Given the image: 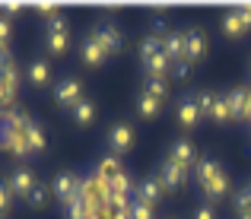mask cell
I'll return each instance as SVG.
<instances>
[{
	"instance_id": "obj_33",
	"label": "cell",
	"mask_w": 251,
	"mask_h": 219,
	"mask_svg": "<svg viewBox=\"0 0 251 219\" xmlns=\"http://www.w3.org/2000/svg\"><path fill=\"white\" fill-rule=\"evenodd\" d=\"M130 219H156V213H153V207L134 200V203H130Z\"/></svg>"
},
{
	"instance_id": "obj_24",
	"label": "cell",
	"mask_w": 251,
	"mask_h": 219,
	"mask_svg": "<svg viewBox=\"0 0 251 219\" xmlns=\"http://www.w3.org/2000/svg\"><path fill=\"white\" fill-rule=\"evenodd\" d=\"M159 111H162V102H156L153 96H147V92L140 89V96H137V115L140 118H159Z\"/></svg>"
},
{
	"instance_id": "obj_29",
	"label": "cell",
	"mask_w": 251,
	"mask_h": 219,
	"mask_svg": "<svg viewBox=\"0 0 251 219\" xmlns=\"http://www.w3.org/2000/svg\"><path fill=\"white\" fill-rule=\"evenodd\" d=\"M25 203H29L32 210H42L45 203H48V184H35V188H32V194L25 197Z\"/></svg>"
},
{
	"instance_id": "obj_31",
	"label": "cell",
	"mask_w": 251,
	"mask_h": 219,
	"mask_svg": "<svg viewBox=\"0 0 251 219\" xmlns=\"http://www.w3.org/2000/svg\"><path fill=\"white\" fill-rule=\"evenodd\" d=\"M235 213H251V184L235 191Z\"/></svg>"
},
{
	"instance_id": "obj_41",
	"label": "cell",
	"mask_w": 251,
	"mask_h": 219,
	"mask_svg": "<svg viewBox=\"0 0 251 219\" xmlns=\"http://www.w3.org/2000/svg\"><path fill=\"white\" fill-rule=\"evenodd\" d=\"M172 70H175V76H188L191 64H188V61H175V64H172Z\"/></svg>"
},
{
	"instance_id": "obj_22",
	"label": "cell",
	"mask_w": 251,
	"mask_h": 219,
	"mask_svg": "<svg viewBox=\"0 0 251 219\" xmlns=\"http://www.w3.org/2000/svg\"><path fill=\"white\" fill-rule=\"evenodd\" d=\"M220 25H223V35L226 38H242L245 35V23H242V16L235 10H229V13H223V19H220Z\"/></svg>"
},
{
	"instance_id": "obj_10",
	"label": "cell",
	"mask_w": 251,
	"mask_h": 219,
	"mask_svg": "<svg viewBox=\"0 0 251 219\" xmlns=\"http://www.w3.org/2000/svg\"><path fill=\"white\" fill-rule=\"evenodd\" d=\"M6 184H10V191H13V197H29L32 194V188L38 184V178H35V171L29 169V165H16V169L10 171V178H6Z\"/></svg>"
},
{
	"instance_id": "obj_6",
	"label": "cell",
	"mask_w": 251,
	"mask_h": 219,
	"mask_svg": "<svg viewBox=\"0 0 251 219\" xmlns=\"http://www.w3.org/2000/svg\"><path fill=\"white\" fill-rule=\"evenodd\" d=\"M105 143H108V152H115V156L130 152V146H134V127L127 121H115L108 127V134H105Z\"/></svg>"
},
{
	"instance_id": "obj_36",
	"label": "cell",
	"mask_w": 251,
	"mask_h": 219,
	"mask_svg": "<svg viewBox=\"0 0 251 219\" xmlns=\"http://www.w3.org/2000/svg\"><path fill=\"white\" fill-rule=\"evenodd\" d=\"M194 219H216L213 203H203V207H197V210H194Z\"/></svg>"
},
{
	"instance_id": "obj_1",
	"label": "cell",
	"mask_w": 251,
	"mask_h": 219,
	"mask_svg": "<svg viewBox=\"0 0 251 219\" xmlns=\"http://www.w3.org/2000/svg\"><path fill=\"white\" fill-rule=\"evenodd\" d=\"M194 178H197V184H201V194L207 197L210 203L229 194V175L223 171L220 162H213V159H197Z\"/></svg>"
},
{
	"instance_id": "obj_4",
	"label": "cell",
	"mask_w": 251,
	"mask_h": 219,
	"mask_svg": "<svg viewBox=\"0 0 251 219\" xmlns=\"http://www.w3.org/2000/svg\"><path fill=\"white\" fill-rule=\"evenodd\" d=\"M10 118L23 127L25 134V146H29V156H38V152L48 146V134H45V127L35 121L32 115H25V111H10Z\"/></svg>"
},
{
	"instance_id": "obj_38",
	"label": "cell",
	"mask_w": 251,
	"mask_h": 219,
	"mask_svg": "<svg viewBox=\"0 0 251 219\" xmlns=\"http://www.w3.org/2000/svg\"><path fill=\"white\" fill-rule=\"evenodd\" d=\"M35 10H38V16H45V19H51V16H57V13H61L54 3H42V6H35Z\"/></svg>"
},
{
	"instance_id": "obj_32",
	"label": "cell",
	"mask_w": 251,
	"mask_h": 219,
	"mask_svg": "<svg viewBox=\"0 0 251 219\" xmlns=\"http://www.w3.org/2000/svg\"><path fill=\"white\" fill-rule=\"evenodd\" d=\"M10 207H13V191H10V184H6V178H0V219H6Z\"/></svg>"
},
{
	"instance_id": "obj_42",
	"label": "cell",
	"mask_w": 251,
	"mask_h": 219,
	"mask_svg": "<svg viewBox=\"0 0 251 219\" xmlns=\"http://www.w3.org/2000/svg\"><path fill=\"white\" fill-rule=\"evenodd\" d=\"M6 61H13V54H10V45H3V42H0V67H3Z\"/></svg>"
},
{
	"instance_id": "obj_7",
	"label": "cell",
	"mask_w": 251,
	"mask_h": 219,
	"mask_svg": "<svg viewBox=\"0 0 251 219\" xmlns=\"http://www.w3.org/2000/svg\"><path fill=\"white\" fill-rule=\"evenodd\" d=\"M80 181H83V178L76 175V171H61V175L51 181V194H54L57 200L67 207L70 200H76V197H80Z\"/></svg>"
},
{
	"instance_id": "obj_43",
	"label": "cell",
	"mask_w": 251,
	"mask_h": 219,
	"mask_svg": "<svg viewBox=\"0 0 251 219\" xmlns=\"http://www.w3.org/2000/svg\"><path fill=\"white\" fill-rule=\"evenodd\" d=\"M245 121L251 124V92H248V108H245Z\"/></svg>"
},
{
	"instance_id": "obj_19",
	"label": "cell",
	"mask_w": 251,
	"mask_h": 219,
	"mask_svg": "<svg viewBox=\"0 0 251 219\" xmlns=\"http://www.w3.org/2000/svg\"><path fill=\"white\" fill-rule=\"evenodd\" d=\"M162 48H166V57L172 64L184 61V32H166L162 35Z\"/></svg>"
},
{
	"instance_id": "obj_8",
	"label": "cell",
	"mask_w": 251,
	"mask_h": 219,
	"mask_svg": "<svg viewBox=\"0 0 251 219\" xmlns=\"http://www.w3.org/2000/svg\"><path fill=\"white\" fill-rule=\"evenodd\" d=\"M80 98H86V96H83V83L76 76H64L61 83H54V102L61 108H74Z\"/></svg>"
},
{
	"instance_id": "obj_40",
	"label": "cell",
	"mask_w": 251,
	"mask_h": 219,
	"mask_svg": "<svg viewBox=\"0 0 251 219\" xmlns=\"http://www.w3.org/2000/svg\"><path fill=\"white\" fill-rule=\"evenodd\" d=\"M19 10H23L19 3H3V6H0V16H6V19H10V16H16Z\"/></svg>"
},
{
	"instance_id": "obj_18",
	"label": "cell",
	"mask_w": 251,
	"mask_h": 219,
	"mask_svg": "<svg viewBox=\"0 0 251 219\" xmlns=\"http://www.w3.org/2000/svg\"><path fill=\"white\" fill-rule=\"evenodd\" d=\"M80 57H83L86 67H99V64L108 61V54H105V51L99 48V42H96L92 35H86L83 42H80Z\"/></svg>"
},
{
	"instance_id": "obj_3",
	"label": "cell",
	"mask_w": 251,
	"mask_h": 219,
	"mask_svg": "<svg viewBox=\"0 0 251 219\" xmlns=\"http://www.w3.org/2000/svg\"><path fill=\"white\" fill-rule=\"evenodd\" d=\"M108 197H111V184L102 181L96 171H89V175L80 181V200L86 203V207H92L96 213L102 207H108Z\"/></svg>"
},
{
	"instance_id": "obj_20",
	"label": "cell",
	"mask_w": 251,
	"mask_h": 219,
	"mask_svg": "<svg viewBox=\"0 0 251 219\" xmlns=\"http://www.w3.org/2000/svg\"><path fill=\"white\" fill-rule=\"evenodd\" d=\"M143 70H147V76H156V79H166L169 70H172V61L166 54H153V57H143Z\"/></svg>"
},
{
	"instance_id": "obj_44",
	"label": "cell",
	"mask_w": 251,
	"mask_h": 219,
	"mask_svg": "<svg viewBox=\"0 0 251 219\" xmlns=\"http://www.w3.org/2000/svg\"><path fill=\"white\" fill-rule=\"evenodd\" d=\"M235 219H251V213H235Z\"/></svg>"
},
{
	"instance_id": "obj_26",
	"label": "cell",
	"mask_w": 251,
	"mask_h": 219,
	"mask_svg": "<svg viewBox=\"0 0 251 219\" xmlns=\"http://www.w3.org/2000/svg\"><path fill=\"white\" fill-rule=\"evenodd\" d=\"M143 92L153 96L156 102H166V98H169V83H166V79H156V76H147V79H143Z\"/></svg>"
},
{
	"instance_id": "obj_15",
	"label": "cell",
	"mask_w": 251,
	"mask_h": 219,
	"mask_svg": "<svg viewBox=\"0 0 251 219\" xmlns=\"http://www.w3.org/2000/svg\"><path fill=\"white\" fill-rule=\"evenodd\" d=\"M162 184H159V178L156 175H150V178H143L140 184L134 188V200H140V203H147V207H156V203L162 200Z\"/></svg>"
},
{
	"instance_id": "obj_11",
	"label": "cell",
	"mask_w": 251,
	"mask_h": 219,
	"mask_svg": "<svg viewBox=\"0 0 251 219\" xmlns=\"http://www.w3.org/2000/svg\"><path fill=\"white\" fill-rule=\"evenodd\" d=\"M156 178H159L162 191H181L184 184H188V169H181V165H175L172 159L159 165V171H156Z\"/></svg>"
},
{
	"instance_id": "obj_27",
	"label": "cell",
	"mask_w": 251,
	"mask_h": 219,
	"mask_svg": "<svg viewBox=\"0 0 251 219\" xmlns=\"http://www.w3.org/2000/svg\"><path fill=\"white\" fill-rule=\"evenodd\" d=\"M153 54H166V48H162V35L150 32V35L140 42V61L143 57H153Z\"/></svg>"
},
{
	"instance_id": "obj_14",
	"label": "cell",
	"mask_w": 251,
	"mask_h": 219,
	"mask_svg": "<svg viewBox=\"0 0 251 219\" xmlns=\"http://www.w3.org/2000/svg\"><path fill=\"white\" fill-rule=\"evenodd\" d=\"M96 171L102 181H108V184H115L118 178H124L127 171H124V165H121V159L115 156V152H105V156H99V162H96Z\"/></svg>"
},
{
	"instance_id": "obj_35",
	"label": "cell",
	"mask_w": 251,
	"mask_h": 219,
	"mask_svg": "<svg viewBox=\"0 0 251 219\" xmlns=\"http://www.w3.org/2000/svg\"><path fill=\"white\" fill-rule=\"evenodd\" d=\"M45 32H67V16H64V13L51 16V19H48V29H45Z\"/></svg>"
},
{
	"instance_id": "obj_45",
	"label": "cell",
	"mask_w": 251,
	"mask_h": 219,
	"mask_svg": "<svg viewBox=\"0 0 251 219\" xmlns=\"http://www.w3.org/2000/svg\"><path fill=\"white\" fill-rule=\"evenodd\" d=\"M248 73H251V64H248Z\"/></svg>"
},
{
	"instance_id": "obj_17",
	"label": "cell",
	"mask_w": 251,
	"mask_h": 219,
	"mask_svg": "<svg viewBox=\"0 0 251 219\" xmlns=\"http://www.w3.org/2000/svg\"><path fill=\"white\" fill-rule=\"evenodd\" d=\"M25 79H29L32 89H42V86L51 83V64L45 61V57H35V61L25 67Z\"/></svg>"
},
{
	"instance_id": "obj_28",
	"label": "cell",
	"mask_w": 251,
	"mask_h": 219,
	"mask_svg": "<svg viewBox=\"0 0 251 219\" xmlns=\"http://www.w3.org/2000/svg\"><path fill=\"white\" fill-rule=\"evenodd\" d=\"M194 102H197V111H201V118H210V115H213L216 92H210V89H201V92H194Z\"/></svg>"
},
{
	"instance_id": "obj_25",
	"label": "cell",
	"mask_w": 251,
	"mask_h": 219,
	"mask_svg": "<svg viewBox=\"0 0 251 219\" xmlns=\"http://www.w3.org/2000/svg\"><path fill=\"white\" fill-rule=\"evenodd\" d=\"M64 216H67V219H99V213L92 207H86L80 197H76V200H70L67 207H64Z\"/></svg>"
},
{
	"instance_id": "obj_30",
	"label": "cell",
	"mask_w": 251,
	"mask_h": 219,
	"mask_svg": "<svg viewBox=\"0 0 251 219\" xmlns=\"http://www.w3.org/2000/svg\"><path fill=\"white\" fill-rule=\"evenodd\" d=\"M213 118L216 124H226V121H232V118H229V105H226V92H223V96H216V102H213Z\"/></svg>"
},
{
	"instance_id": "obj_13",
	"label": "cell",
	"mask_w": 251,
	"mask_h": 219,
	"mask_svg": "<svg viewBox=\"0 0 251 219\" xmlns=\"http://www.w3.org/2000/svg\"><path fill=\"white\" fill-rule=\"evenodd\" d=\"M175 118L178 124H181L184 130L197 127L201 124V111H197V102H194V92H184L181 98H178V108H175Z\"/></svg>"
},
{
	"instance_id": "obj_9",
	"label": "cell",
	"mask_w": 251,
	"mask_h": 219,
	"mask_svg": "<svg viewBox=\"0 0 251 219\" xmlns=\"http://www.w3.org/2000/svg\"><path fill=\"white\" fill-rule=\"evenodd\" d=\"M207 48H210V42H207V32L203 29L184 32V61L188 64H201L203 57H207Z\"/></svg>"
},
{
	"instance_id": "obj_46",
	"label": "cell",
	"mask_w": 251,
	"mask_h": 219,
	"mask_svg": "<svg viewBox=\"0 0 251 219\" xmlns=\"http://www.w3.org/2000/svg\"><path fill=\"white\" fill-rule=\"evenodd\" d=\"M169 219H172V216H169Z\"/></svg>"
},
{
	"instance_id": "obj_5",
	"label": "cell",
	"mask_w": 251,
	"mask_h": 219,
	"mask_svg": "<svg viewBox=\"0 0 251 219\" xmlns=\"http://www.w3.org/2000/svg\"><path fill=\"white\" fill-rule=\"evenodd\" d=\"M89 35L96 38V42H99V48H102L108 57H111V54H118V51L124 48V32L118 29V25L111 23V19H102V23H99L96 29L89 32Z\"/></svg>"
},
{
	"instance_id": "obj_21",
	"label": "cell",
	"mask_w": 251,
	"mask_h": 219,
	"mask_svg": "<svg viewBox=\"0 0 251 219\" xmlns=\"http://www.w3.org/2000/svg\"><path fill=\"white\" fill-rule=\"evenodd\" d=\"M70 118H74V124H80V127H89L92 118H96V102H92V98H80V102L70 108Z\"/></svg>"
},
{
	"instance_id": "obj_23",
	"label": "cell",
	"mask_w": 251,
	"mask_h": 219,
	"mask_svg": "<svg viewBox=\"0 0 251 219\" xmlns=\"http://www.w3.org/2000/svg\"><path fill=\"white\" fill-rule=\"evenodd\" d=\"M45 48H48V54H54V57L67 54L70 35H67V32H45Z\"/></svg>"
},
{
	"instance_id": "obj_16",
	"label": "cell",
	"mask_w": 251,
	"mask_h": 219,
	"mask_svg": "<svg viewBox=\"0 0 251 219\" xmlns=\"http://www.w3.org/2000/svg\"><path fill=\"white\" fill-rule=\"evenodd\" d=\"M248 86H235L226 92V105H229V118L232 121H245V108H248Z\"/></svg>"
},
{
	"instance_id": "obj_12",
	"label": "cell",
	"mask_w": 251,
	"mask_h": 219,
	"mask_svg": "<svg viewBox=\"0 0 251 219\" xmlns=\"http://www.w3.org/2000/svg\"><path fill=\"white\" fill-rule=\"evenodd\" d=\"M169 159H172L175 165H181V169L191 171V169L197 165V149H194V143H191L188 137H178V140L169 146Z\"/></svg>"
},
{
	"instance_id": "obj_39",
	"label": "cell",
	"mask_w": 251,
	"mask_h": 219,
	"mask_svg": "<svg viewBox=\"0 0 251 219\" xmlns=\"http://www.w3.org/2000/svg\"><path fill=\"white\" fill-rule=\"evenodd\" d=\"M235 13L242 16V23H245V29L251 32V6H235Z\"/></svg>"
},
{
	"instance_id": "obj_34",
	"label": "cell",
	"mask_w": 251,
	"mask_h": 219,
	"mask_svg": "<svg viewBox=\"0 0 251 219\" xmlns=\"http://www.w3.org/2000/svg\"><path fill=\"white\" fill-rule=\"evenodd\" d=\"M99 219H130V210H118V207H102Z\"/></svg>"
},
{
	"instance_id": "obj_37",
	"label": "cell",
	"mask_w": 251,
	"mask_h": 219,
	"mask_svg": "<svg viewBox=\"0 0 251 219\" xmlns=\"http://www.w3.org/2000/svg\"><path fill=\"white\" fill-rule=\"evenodd\" d=\"M10 32H13V25H10V19H6V16H0V42H10Z\"/></svg>"
},
{
	"instance_id": "obj_2",
	"label": "cell",
	"mask_w": 251,
	"mask_h": 219,
	"mask_svg": "<svg viewBox=\"0 0 251 219\" xmlns=\"http://www.w3.org/2000/svg\"><path fill=\"white\" fill-rule=\"evenodd\" d=\"M0 149L13 152V156H19V159L29 156L25 134H23V127H19V124L10 118V111H3V115H0Z\"/></svg>"
}]
</instances>
